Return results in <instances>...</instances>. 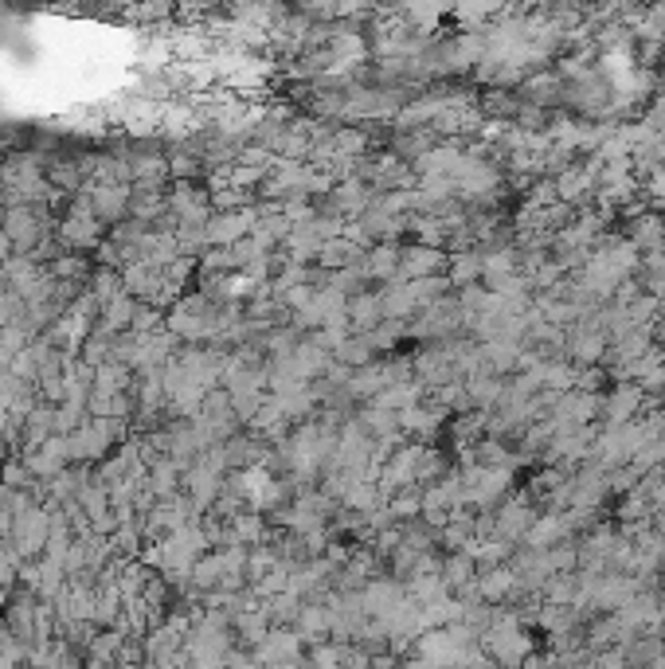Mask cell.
I'll return each mask as SVG.
<instances>
[{"label":"cell","mask_w":665,"mask_h":669,"mask_svg":"<svg viewBox=\"0 0 665 669\" xmlns=\"http://www.w3.org/2000/svg\"><path fill=\"white\" fill-rule=\"evenodd\" d=\"M505 587H513V576H509V572H493V576H486V583H482L486 599H501Z\"/></svg>","instance_id":"6da1fadb"},{"label":"cell","mask_w":665,"mask_h":669,"mask_svg":"<svg viewBox=\"0 0 665 669\" xmlns=\"http://www.w3.org/2000/svg\"><path fill=\"white\" fill-rule=\"evenodd\" d=\"M525 669H544V666H540V662H529V666H525Z\"/></svg>","instance_id":"7a4b0ae2"}]
</instances>
